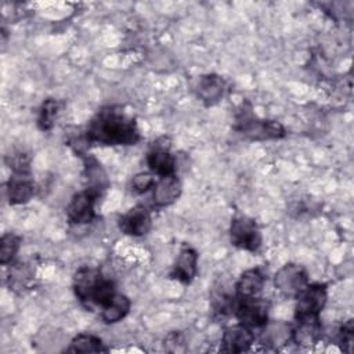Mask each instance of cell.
Segmentation results:
<instances>
[{
    "instance_id": "18",
    "label": "cell",
    "mask_w": 354,
    "mask_h": 354,
    "mask_svg": "<svg viewBox=\"0 0 354 354\" xmlns=\"http://www.w3.org/2000/svg\"><path fill=\"white\" fill-rule=\"evenodd\" d=\"M225 91V82L216 73H207L199 77L196 84V95L205 105L217 104Z\"/></svg>"
},
{
    "instance_id": "26",
    "label": "cell",
    "mask_w": 354,
    "mask_h": 354,
    "mask_svg": "<svg viewBox=\"0 0 354 354\" xmlns=\"http://www.w3.org/2000/svg\"><path fill=\"white\" fill-rule=\"evenodd\" d=\"M7 165L17 174H30V156L22 151L12 152L6 158Z\"/></svg>"
},
{
    "instance_id": "24",
    "label": "cell",
    "mask_w": 354,
    "mask_h": 354,
    "mask_svg": "<svg viewBox=\"0 0 354 354\" xmlns=\"http://www.w3.org/2000/svg\"><path fill=\"white\" fill-rule=\"evenodd\" d=\"M264 340H267V344L271 346H281L285 344L288 340H290V326L285 324H275V325H266L264 326Z\"/></svg>"
},
{
    "instance_id": "5",
    "label": "cell",
    "mask_w": 354,
    "mask_h": 354,
    "mask_svg": "<svg viewBox=\"0 0 354 354\" xmlns=\"http://www.w3.org/2000/svg\"><path fill=\"white\" fill-rule=\"evenodd\" d=\"M295 299V318H318L328 301V288L325 283H308Z\"/></svg>"
},
{
    "instance_id": "22",
    "label": "cell",
    "mask_w": 354,
    "mask_h": 354,
    "mask_svg": "<svg viewBox=\"0 0 354 354\" xmlns=\"http://www.w3.org/2000/svg\"><path fill=\"white\" fill-rule=\"evenodd\" d=\"M212 307L214 313L224 315L234 313L235 304H236V296L235 292H230L228 288H214L212 293Z\"/></svg>"
},
{
    "instance_id": "15",
    "label": "cell",
    "mask_w": 354,
    "mask_h": 354,
    "mask_svg": "<svg viewBox=\"0 0 354 354\" xmlns=\"http://www.w3.org/2000/svg\"><path fill=\"white\" fill-rule=\"evenodd\" d=\"M152 201L156 207H166L174 203L183 191L181 181L180 178L173 174V176H165L159 177V180L155 181L152 187Z\"/></svg>"
},
{
    "instance_id": "25",
    "label": "cell",
    "mask_w": 354,
    "mask_h": 354,
    "mask_svg": "<svg viewBox=\"0 0 354 354\" xmlns=\"http://www.w3.org/2000/svg\"><path fill=\"white\" fill-rule=\"evenodd\" d=\"M33 277V272L26 264H17L10 271V288L12 289H24L28 286Z\"/></svg>"
},
{
    "instance_id": "14",
    "label": "cell",
    "mask_w": 354,
    "mask_h": 354,
    "mask_svg": "<svg viewBox=\"0 0 354 354\" xmlns=\"http://www.w3.org/2000/svg\"><path fill=\"white\" fill-rule=\"evenodd\" d=\"M296 324L290 328V340L301 347L317 344L322 335V326L318 318H295Z\"/></svg>"
},
{
    "instance_id": "27",
    "label": "cell",
    "mask_w": 354,
    "mask_h": 354,
    "mask_svg": "<svg viewBox=\"0 0 354 354\" xmlns=\"http://www.w3.org/2000/svg\"><path fill=\"white\" fill-rule=\"evenodd\" d=\"M155 181L156 180L153 178V176L151 173H147V171L137 173L136 176H133V178L130 181V191L137 195L145 194L147 191H149L153 187Z\"/></svg>"
},
{
    "instance_id": "12",
    "label": "cell",
    "mask_w": 354,
    "mask_h": 354,
    "mask_svg": "<svg viewBox=\"0 0 354 354\" xmlns=\"http://www.w3.org/2000/svg\"><path fill=\"white\" fill-rule=\"evenodd\" d=\"M198 253L191 246H183L174 260L169 277L184 285H188L194 281L198 272Z\"/></svg>"
},
{
    "instance_id": "13",
    "label": "cell",
    "mask_w": 354,
    "mask_h": 354,
    "mask_svg": "<svg viewBox=\"0 0 354 354\" xmlns=\"http://www.w3.org/2000/svg\"><path fill=\"white\" fill-rule=\"evenodd\" d=\"M254 343V333L250 328L236 324L224 329L221 336V351L243 353Z\"/></svg>"
},
{
    "instance_id": "8",
    "label": "cell",
    "mask_w": 354,
    "mask_h": 354,
    "mask_svg": "<svg viewBox=\"0 0 354 354\" xmlns=\"http://www.w3.org/2000/svg\"><path fill=\"white\" fill-rule=\"evenodd\" d=\"M170 147V138L162 136L152 142L149 151L147 152V165L149 170L159 177L176 174V158L171 153Z\"/></svg>"
},
{
    "instance_id": "29",
    "label": "cell",
    "mask_w": 354,
    "mask_h": 354,
    "mask_svg": "<svg viewBox=\"0 0 354 354\" xmlns=\"http://www.w3.org/2000/svg\"><path fill=\"white\" fill-rule=\"evenodd\" d=\"M163 346H165V350L170 353H184L187 350L185 337L180 330H173L167 333L163 340Z\"/></svg>"
},
{
    "instance_id": "4",
    "label": "cell",
    "mask_w": 354,
    "mask_h": 354,
    "mask_svg": "<svg viewBox=\"0 0 354 354\" xmlns=\"http://www.w3.org/2000/svg\"><path fill=\"white\" fill-rule=\"evenodd\" d=\"M261 241V231L254 218L248 216H238L231 220L230 242L232 246L254 253L260 249Z\"/></svg>"
},
{
    "instance_id": "21",
    "label": "cell",
    "mask_w": 354,
    "mask_h": 354,
    "mask_svg": "<svg viewBox=\"0 0 354 354\" xmlns=\"http://www.w3.org/2000/svg\"><path fill=\"white\" fill-rule=\"evenodd\" d=\"M64 104L55 98H47L43 101L37 115V126L43 131H48L54 127Z\"/></svg>"
},
{
    "instance_id": "6",
    "label": "cell",
    "mask_w": 354,
    "mask_h": 354,
    "mask_svg": "<svg viewBox=\"0 0 354 354\" xmlns=\"http://www.w3.org/2000/svg\"><path fill=\"white\" fill-rule=\"evenodd\" d=\"M307 285V271L296 263L283 264L274 275V286L285 297H296Z\"/></svg>"
},
{
    "instance_id": "19",
    "label": "cell",
    "mask_w": 354,
    "mask_h": 354,
    "mask_svg": "<svg viewBox=\"0 0 354 354\" xmlns=\"http://www.w3.org/2000/svg\"><path fill=\"white\" fill-rule=\"evenodd\" d=\"M131 301L130 299L123 295L116 292L102 307H101V319L105 324H116L122 321L129 313H130Z\"/></svg>"
},
{
    "instance_id": "28",
    "label": "cell",
    "mask_w": 354,
    "mask_h": 354,
    "mask_svg": "<svg viewBox=\"0 0 354 354\" xmlns=\"http://www.w3.org/2000/svg\"><path fill=\"white\" fill-rule=\"evenodd\" d=\"M339 344L340 348L347 353L351 354L353 353V344H354V321L350 318L347 319L342 328L339 329Z\"/></svg>"
},
{
    "instance_id": "11",
    "label": "cell",
    "mask_w": 354,
    "mask_h": 354,
    "mask_svg": "<svg viewBox=\"0 0 354 354\" xmlns=\"http://www.w3.org/2000/svg\"><path fill=\"white\" fill-rule=\"evenodd\" d=\"M80 156L84 165V169H83V178L86 185L84 189L90 191L98 199L109 188L108 176L104 167L101 166V163L94 156L87 153H82Z\"/></svg>"
},
{
    "instance_id": "10",
    "label": "cell",
    "mask_w": 354,
    "mask_h": 354,
    "mask_svg": "<svg viewBox=\"0 0 354 354\" xmlns=\"http://www.w3.org/2000/svg\"><path fill=\"white\" fill-rule=\"evenodd\" d=\"M97 198L90 191L76 192L66 205V217L71 223L82 225L94 220Z\"/></svg>"
},
{
    "instance_id": "20",
    "label": "cell",
    "mask_w": 354,
    "mask_h": 354,
    "mask_svg": "<svg viewBox=\"0 0 354 354\" xmlns=\"http://www.w3.org/2000/svg\"><path fill=\"white\" fill-rule=\"evenodd\" d=\"M66 351L68 353H106L108 347H105L104 342L100 337L91 333H79L71 340Z\"/></svg>"
},
{
    "instance_id": "9",
    "label": "cell",
    "mask_w": 354,
    "mask_h": 354,
    "mask_svg": "<svg viewBox=\"0 0 354 354\" xmlns=\"http://www.w3.org/2000/svg\"><path fill=\"white\" fill-rule=\"evenodd\" d=\"M118 225L119 230L126 235L144 236L152 228L151 212L145 206L137 205L119 217Z\"/></svg>"
},
{
    "instance_id": "1",
    "label": "cell",
    "mask_w": 354,
    "mask_h": 354,
    "mask_svg": "<svg viewBox=\"0 0 354 354\" xmlns=\"http://www.w3.org/2000/svg\"><path fill=\"white\" fill-rule=\"evenodd\" d=\"M84 136L87 142L106 147L134 145L141 138L136 118L119 105L101 108L90 119Z\"/></svg>"
},
{
    "instance_id": "2",
    "label": "cell",
    "mask_w": 354,
    "mask_h": 354,
    "mask_svg": "<svg viewBox=\"0 0 354 354\" xmlns=\"http://www.w3.org/2000/svg\"><path fill=\"white\" fill-rule=\"evenodd\" d=\"M72 286L77 300L90 311L102 307L116 293L115 283L93 267L79 268L73 275Z\"/></svg>"
},
{
    "instance_id": "3",
    "label": "cell",
    "mask_w": 354,
    "mask_h": 354,
    "mask_svg": "<svg viewBox=\"0 0 354 354\" xmlns=\"http://www.w3.org/2000/svg\"><path fill=\"white\" fill-rule=\"evenodd\" d=\"M234 130L243 137L253 141L266 140H279L286 136V130L278 120L260 119L252 113V108L245 109V106L236 113Z\"/></svg>"
},
{
    "instance_id": "16",
    "label": "cell",
    "mask_w": 354,
    "mask_h": 354,
    "mask_svg": "<svg viewBox=\"0 0 354 354\" xmlns=\"http://www.w3.org/2000/svg\"><path fill=\"white\" fill-rule=\"evenodd\" d=\"M37 192V187L30 174L12 173L7 183V198L10 205H22L29 202Z\"/></svg>"
},
{
    "instance_id": "17",
    "label": "cell",
    "mask_w": 354,
    "mask_h": 354,
    "mask_svg": "<svg viewBox=\"0 0 354 354\" xmlns=\"http://www.w3.org/2000/svg\"><path fill=\"white\" fill-rule=\"evenodd\" d=\"M266 278L259 268H249L243 271L234 285L236 300L259 297L263 292Z\"/></svg>"
},
{
    "instance_id": "7",
    "label": "cell",
    "mask_w": 354,
    "mask_h": 354,
    "mask_svg": "<svg viewBox=\"0 0 354 354\" xmlns=\"http://www.w3.org/2000/svg\"><path fill=\"white\" fill-rule=\"evenodd\" d=\"M268 311L270 303L266 299L253 297L245 300H236L234 315L239 321V324L250 328H264L268 324Z\"/></svg>"
},
{
    "instance_id": "23",
    "label": "cell",
    "mask_w": 354,
    "mask_h": 354,
    "mask_svg": "<svg viewBox=\"0 0 354 354\" xmlns=\"http://www.w3.org/2000/svg\"><path fill=\"white\" fill-rule=\"evenodd\" d=\"M21 246V238L14 232H7L0 239V263L3 266L11 263Z\"/></svg>"
}]
</instances>
